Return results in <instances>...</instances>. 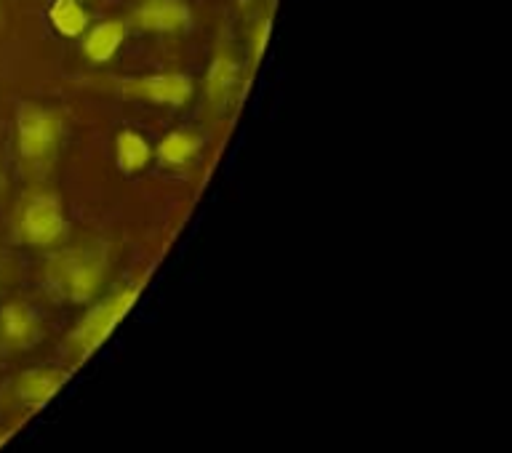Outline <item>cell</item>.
Instances as JSON below:
<instances>
[{"label":"cell","mask_w":512,"mask_h":453,"mask_svg":"<svg viewBox=\"0 0 512 453\" xmlns=\"http://www.w3.org/2000/svg\"><path fill=\"white\" fill-rule=\"evenodd\" d=\"M152 160V147L134 128H123L115 139V163L126 176L142 171Z\"/></svg>","instance_id":"8fae6325"},{"label":"cell","mask_w":512,"mask_h":453,"mask_svg":"<svg viewBox=\"0 0 512 453\" xmlns=\"http://www.w3.org/2000/svg\"><path fill=\"white\" fill-rule=\"evenodd\" d=\"M246 86V75H243V64L227 43H219L214 51V59L208 64L206 80H203V104H206L208 118H224L232 107L240 102Z\"/></svg>","instance_id":"5b68a950"},{"label":"cell","mask_w":512,"mask_h":453,"mask_svg":"<svg viewBox=\"0 0 512 453\" xmlns=\"http://www.w3.org/2000/svg\"><path fill=\"white\" fill-rule=\"evenodd\" d=\"M200 152V136L192 131H171L163 136V142L158 144V160L163 166H187L195 155Z\"/></svg>","instance_id":"7c38bea8"},{"label":"cell","mask_w":512,"mask_h":453,"mask_svg":"<svg viewBox=\"0 0 512 453\" xmlns=\"http://www.w3.org/2000/svg\"><path fill=\"white\" fill-rule=\"evenodd\" d=\"M192 8L187 0H142L131 14L136 30L155 35H179L192 27Z\"/></svg>","instance_id":"52a82bcc"},{"label":"cell","mask_w":512,"mask_h":453,"mask_svg":"<svg viewBox=\"0 0 512 453\" xmlns=\"http://www.w3.org/2000/svg\"><path fill=\"white\" fill-rule=\"evenodd\" d=\"M64 139V118L56 107L24 102L16 110V158L27 179L43 182L54 168Z\"/></svg>","instance_id":"6da1fadb"},{"label":"cell","mask_w":512,"mask_h":453,"mask_svg":"<svg viewBox=\"0 0 512 453\" xmlns=\"http://www.w3.org/2000/svg\"><path fill=\"white\" fill-rule=\"evenodd\" d=\"M67 235V216L59 195L51 190H30L14 208L11 238L30 248H54Z\"/></svg>","instance_id":"277c9868"},{"label":"cell","mask_w":512,"mask_h":453,"mask_svg":"<svg viewBox=\"0 0 512 453\" xmlns=\"http://www.w3.org/2000/svg\"><path fill=\"white\" fill-rule=\"evenodd\" d=\"M259 3H262V0H243V8H254L259 6Z\"/></svg>","instance_id":"9a60e30c"},{"label":"cell","mask_w":512,"mask_h":453,"mask_svg":"<svg viewBox=\"0 0 512 453\" xmlns=\"http://www.w3.org/2000/svg\"><path fill=\"white\" fill-rule=\"evenodd\" d=\"M43 339L38 312L24 302L0 307V352H27Z\"/></svg>","instance_id":"ba28073f"},{"label":"cell","mask_w":512,"mask_h":453,"mask_svg":"<svg viewBox=\"0 0 512 453\" xmlns=\"http://www.w3.org/2000/svg\"><path fill=\"white\" fill-rule=\"evenodd\" d=\"M110 272V256L99 246L62 248L46 259L43 278L59 299L70 304L94 302Z\"/></svg>","instance_id":"7a4b0ae2"},{"label":"cell","mask_w":512,"mask_h":453,"mask_svg":"<svg viewBox=\"0 0 512 453\" xmlns=\"http://www.w3.org/2000/svg\"><path fill=\"white\" fill-rule=\"evenodd\" d=\"M142 288L144 280H136V283L115 288L110 296H104L102 302H96L64 339V358L70 363H83V360L91 358L102 347L104 339L115 331L120 320L126 318V312L134 307Z\"/></svg>","instance_id":"3957f363"},{"label":"cell","mask_w":512,"mask_h":453,"mask_svg":"<svg viewBox=\"0 0 512 453\" xmlns=\"http://www.w3.org/2000/svg\"><path fill=\"white\" fill-rule=\"evenodd\" d=\"M192 80L182 72H158V75H136V78L110 80V91L136 99V102L160 104V107H182L192 99Z\"/></svg>","instance_id":"8992f818"},{"label":"cell","mask_w":512,"mask_h":453,"mask_svg":"<svg viewBox=\"0 0 512 453\" xmlns=\"http://www.w3.org/2000/svg\"><path fill=\"white\" fill-rule=\"evenodd\" d=\"M67 382V371L64 368H30L14 379L11 384V395L19 406H24L27 411H38L54 398L56 392L62 390V384Z\"/></svg>","instance_id":"9c48e42d"},{"label":"cell","mask_w":512,"mask_h":453,"mask_svg":"<svg viewBox=\"0 0 512 453\" xmlns=\"http://www.w3.org/2000/svg\"><path fill=\"white\" fill-rule=\"evenodd\" d=\"M78 3H80V0H78Z\"/></svg>","instance_id":"2e32d148"},{"label":"cell","mask_w":512,"mask_h":453,"mask_svg":"<svg viewBox=\"0 0 512 453\" xmlns=\"http://www.w3.org/2000/svg\"><path fill=\"white\" fill-rule=\"evenodd\" d=\"M83 35H86L83 38V56L88 62L107 64L123 46L128 35V22L126 19H104V22L88 27Z\"/></svg>","instance_id":"30bf717a"},{"label":"cell","mask_w":512,"mask_h":453,"mask_svg":"<svg viewBox=\"0 0 512 453\" xmlns=\"http://www.w3.org/2000/svg\"><path fill=\"white\" fill-rule=\"evenodd\" d=\"M270 32L272 6H262L259 3V6L251 8V16H248V64H251V70H259V62H262Z\"/></svg>","instance_id":"4fadbf2b"},{"label":"cell","mask_w":512,"mask_h":453,"mask_svg":"<svg viewBox=\"0 0 512 453\" xmlns=\"http://www.w3.org/2000/svg\"><path fill=\"white\" fill-rule=\"evenodd\" d=\"M48 19L64 38H80L88 30V11L78 0H54Z\"/></svg>","instance_id":"5bb4252c"}]
</instances>
